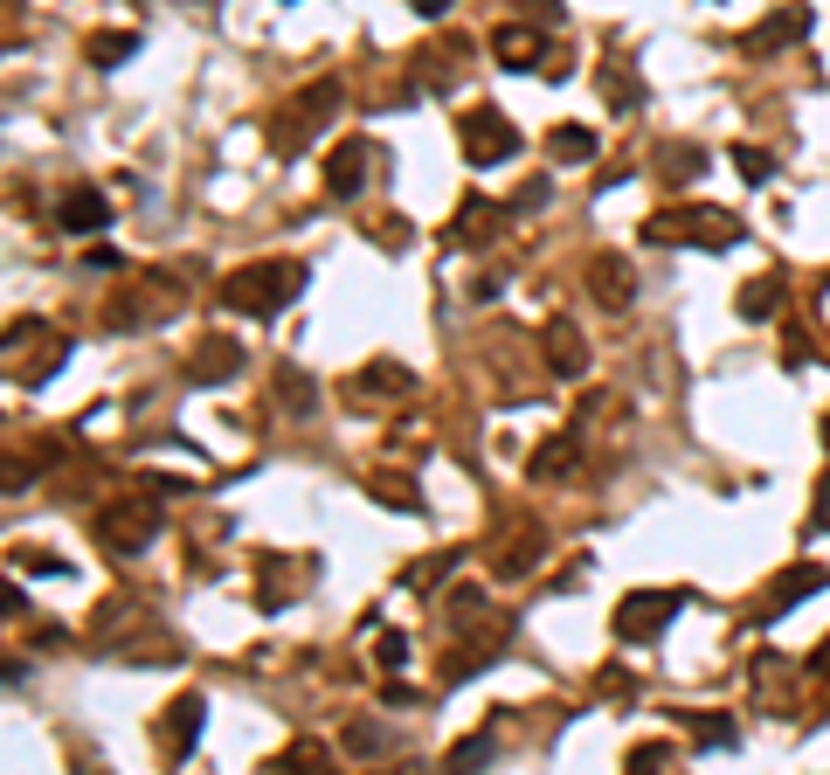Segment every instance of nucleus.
Here are the masks:
<instances>
[{"instance_id": "nucleus-35", "label": "nucleus", "mask_w": 830, "mask_h": 775, "mask_svg": "<svg viewBox=\"0 0 830 775\" xmlns=\"http://www.w3.org/2000/svg\"><path fill=\"white\" fill-rule=\"evenodd\" d=\"M381 748H394L381 727H347V754H381Z\"/></svg>"}, {"instance_id": "nucleus-8", "label": "nucleus", "mask_w": 830, "mask_h": 775, "mask_svg": "<svg viewBox=\"0 0 830 775\" xmlns=\"http://www.w3.org/2000/svg\"><path fill=\"white\" fill-rule=\"evenodd\" d=\"M367 166H374V153H367L361 139H347V146L326 160V195H332V201H353V195L367 187Z\"/></svg>"}, {"instance_id": "nucleus-29", "label": "nucleus", "mask_w": 830, "mask_h": 775, "mask_svg": "<svg viewBox=\"0 0 830 775\" xmlns=\"http://www.w3.org/2000/svg\"><path fill=\"white\" fill-rule=\"evenodd\" d=\"M671 768H678V762H671L665 741H644V748L630 754V775H671Z\"/></svg>"}, {"instance_id": "nucleus-13", "label": "nucleus", "mask_w": 830, "mask_h": 775, "mask_svg": "<svg viewBox=\"0 0 830 775\" xmlns=\"http://www.w3.org/2000/svg\"><path fill=\"white\" fill-rule=\"evenodd\" d=\"M823 582H830L823 568H782V575H776V589H768V602H762V616H754V623H776V616L789 610V602H796V596H817Z\"/></svg>"}, {"instance_id": "nucleus-2", "label": "nucleus", "mask_w": 830, "mask_h": 775, "mask_svg": "<svg viewBox=\"0 0 830 775\" xmlns=\"http://www.w3.org/2000/svg\"><path fill=\"white\" fill-rule=\"evenodd\" d=\"M651 242H700V250H733L741 242V222L727 208H657L644 222Z\"/></svg>"}, {"instance_id": "nucleus-17", "label": "nucleus", "mask_w": 830, "mask_h": 775, "mask_svg": "<svg viewBox=\"0 0 830 775\" xmlns=\"http://www.w3.org/2000/svg\"><path fill=\"white\" fill-rule=\"evenodd\" d=\"M492 49L505 55V70H533V63H540V49H546V42H540V35H533V28H526V22H505V28L492 35Z\"/></svg>"}, {"instance_id": "nucleus-15", "label": "nucleus", "mask_w": 830, "mask_h": 775, "mask_svg": "<svg viewBox=\"0 0 830 775\" xmlns=\"http://www.w3.org/2000/svg\"><path fill=\"white\" fill-rule=\"evenodd\" d=\"M201 713H208V699H201V692H180L174 707H166V754H174V762L187 754V741L201 734Z\"/></svg>"}, {"instance_id": "nucleus-11", "label": "nucleus", "mask_w": 830, "mask_h": 775, "mask_svg": "<svg viewBox=\"0 0 830 775\" xmlns=\"http://www.w3.org/2000/svg\"><path fill=\"white\" fill-rule=\"evenodd\" d=\"M187 374H194V388L229 382V374H242V347H236V339H201L194 361H187Z\"/></svg>"}, {"instance_id": "nucleus-32", "label": "nucleus", "mask_w": 830, "mask_h": 775, "mask_svg": "<svg viewBox=\"0 0 830 775\" xmlns=\"http://www.w3.org/2000/svg\"><path fill=\"white\" fill-rule=\"evenodd\" d=\"M450 561H457V554H429L423 568H402V582H408V589H429V582H443V575H450Z\"/></svg>"}, {"instance_id": "nucleus-31", "label": "nucleus", "mask_w": 830, "mask_h": 775, "mask_svg": "<svg viewBox=\"0 0 830 775\" xmlns=\"http://www.w3.org/2000/svg\"><path fill=\"white\" fill-rule=\"evenodd\" d=\"M478 610H485V589H478V582H457V589H450V616L470 623Z\"/></svg>"}, {"instance_id": "nucleus-22", "label": "nucleus", "mask_w": 830, "mask_h": 775, "mask_svg": "<svg viewBox=\"0 0 830 775\" xmlns=\"http://www.w3.org/2000/svg\"><path fill=\"white\" fill-rule=\"evenodd\" d=\"M776 312H782V285H776V277L741 285V318H776Z\"/></svg>"}, {"instance_id": "nucleus-26", "label": "nucleus", "mask_w": 830, "mask_h": 775, "mask_svg": "<svg viewBox=\"0 0 830 775\" xmlns=\"http://www.w3.org/2000/svg\"><path fill=\"white\" fill-rule=\"evenodd\" d=\"M277 388H285V409H291V415H312V409H318V388H312V374L285 367V374H277Z\"/></svg>"}, {"instance_id": "nucleus-37", "label": "nucleus", "mask_w": 830, "mask_h": 775, "mask_svg": "<svg viewBox=\"0 0 830 775\" xmlns=\"http://www.w3.org/2000/svg\"><path fill=\"white\" fill-rule=\"evenodd\" d=\"M809 672H823V678H830V637L817 645V658H809Z\"/></svg>"}, {"instance_id": "nucleus-16", "label": "nucleus", "mask_w": 830, "mask_h": 775, "mask_svg": "<svg viewBox=\"0 0 830 775\" xmlns=\"http://www.w3.org/2000/svg\"><path fill=\"white\" fill-rule=\"evenodd\" d=\"M589 277H595V298H602L609 312H622V305H630V263H622L616 250H602Z\"/></svg>"}, {"instance_id": "nucleus-14", "label": "nucleus", "mask_w": 830, "mask_h": 775, "mask_svg": "<svg viewBox=\"0 0 830 775\" xmlns=\"http://www.w3.org/2000/svg\"><path fill=\"white\" fill-rule=\"evenodd\" d=\"M575 458H581V437H546L533 458H526V478L554 485V478H568V471H575Z\"/></svg>"}, {"instance_id": "nucleus-10", "label": "nucleus", "mask_w": 830, "mask_h": 775, "mask_svg": "<svg viewBox=\"0 0 830 775\" xmlns=\"http://www.w3.org/2000/svg\"><path fill=\"white\" fill-rule=\"evenodd\" d=\"M55 222H63L70 236H98L104 222H111V201L98 195V187H70L63 208H55Z\"/></svg>"}, {"instance_id": "nucleus-1", "label": "nucleus", "mask_w": 830, "mask_h": 775, "mask_svg": "<svg viewBox=\"0 0 830 775\" xmlns=\"http://www.w3.org/2000/svg\"><path fill=\"white\" fill-rule=\"evenodd\" d=\"M312 285V271L298 257H271V263H242V271L222 277V305L250 312V318H277L298 291Z\"/></svg>"}, {"instance_id": "nucleus-24", "label": "nucleus", "mask_w": 830, "mask_h": 775, "mask_svg": "<svg viewBox=\"0 0 830 775\" xmlns=\"http://www.w3.org/2000/svg\"><path fill=\"white\" fill-rule=\"evenodd\" d=\"M533 554H540V526H526V534H513V540H505L499 575H526V568H533Z\"/></svg>"}, {"instance_id": "nucleus-27", "label": "nucleus", "mask_w": 830, "mask_h": 775, "mask_svg": "<svg viewBox=\"0 0 830 775\" xmlns=\"http://www.w3.org/2000/svg\"><path fill=\"white\" fill-rule=\"evenodd\" d=\"M733 166H741L747 187H768V180H776V160H768L762 146H733Z\"/></svg>"}, {"instance_id": "nucleus-5", "label": "nucleus", "mask_w": 830, "mask_h": 775, "mask_svg": "<svg viewBox=\"0 0 830 775\" xmlns=\"http://www.w3.org/2000/svg\"><path fill=\"white\" fill-rule=\"evenodd\" d=\"M332 104H339V84H332V77H318V84L305 90V98H298V104L285 111V125L271 132V146H277V153H298V146H312L318 132H326V111H332Z\"/></svg>"}, {"instance_id": "nucleus-28", "label": "nucleus", "mask_w": 830, "mask_h": 775, "mask_svg": "<svg viewBox=\"0 0 830 775\" xmlns=\"http://www.w3.org/2000/svg\"><path fill=\"white\" fill-rule=\"evenodd\" d=\"M277 768H291V775H326V748H318V741H291Z\"/></svg>"}, {"instance_id": "nucleus-19", "label": "nucleus", "mask_w": 830, "mask_h": 775, "mask_svg": "<svg viewBox=\"0 0 830 775\" xmlns=\"http://www.w3.org/2000/svg\"><path fill=\"white\" fill-rule=\"evenodd\" d=\"M492 236H499V208H492V201H464L450 242H492Z\"/></svg>"}, {"instance_id": "nucleus-25", "label": "nucleus", "mask_w": 830, "mask_h": 775, "mask_svg": "<svg viewBox=\"0 0 830 775\" xmlns=\"http://www.w3.org/2000/svg\"><path fill=\"white\" fill-rule=\"evenodd\" d=\"M125 55H139V35H90V63L98 70H118Z\"/></svg>"}, {"instance_id": "nucleus-6", "label": "nucleus", "mask_w": 830, "mask_h": 775, "mask_svg": "<svg viewBox=\"0 0 830 775\" xmlns=\"http://www.w3.org/2000/svg\"><path fill=\"white\" fill-rule=\"evenodd\" d=\"M153 534H160V505H146V499H118V505L98 513V540L111 554H139Z\"/></svg>"}, {"instance_id": "nucleus-7", "label": "nucleus", "mask_w": 830, "mask_h": 775, "mask_svg": "<svg viewBox=\"0 0 830 775\" xmlns=\"http://www.w3.org/2000/svg\"><path fill=\"white\" fill-rule=\"evenodd\" d=\"M347 395H353V402H361V395H367V402H402V395H415V374L402 361H367L347 382Z\"/></svg>"}, {"instance_id": "nucleus-34", "label": "nucleus", "mask_w": 830, "mask_h": 775, "mask_svg": "<svg viewBox=\"0 0 830 775\" xmlns=\"http://www.w3.org/2000/svg\"><path fill=\"white\" fill-rule=\"evenodd\" d=\"M692 727H700V741H706V748H733V721H720V713H700Z\"/></svg>"}, {"instance_id": "nucleus-39", "label": "nucleus", "mask_w": 830, "mask_h": 775, "mask_svg": "<svg viewBox=\"0 0 830 775\" xmlns=\"http://www.w3.org/2000/svg\"><path fill=\"white\" fill-rule=\"evenodd\" d=\"M402 775H423V768H402Z\"/></svg>"}, {"instance_id": "nucleus-18", "label": "nucleus", "mask_w": 830, "mask_h": 775, "mask_svg": "<svg viewBox=\"0 0 830 775\" xmlns=\"http://www.w3.org/2000/svg\"><path fill=\"white\" fill-rule=\"evenodd\" d=\"M367 491L388 505V513H415L423 505V491H415V478H394V471H367Z\"/></svg>"}, {"instance_id": "nucleus-38", "label": "nucleus", "mask_w": 830, "mask_h": 775, "mask_svg": "<svg viewBox=\"0 0 830 775\" xmlns=\"http://www.w3.org/2000/svg\"><path fill=\"white\" fill-rule=\"evenodd\" d=\"M823 443H830V415H823Z\"/></svg>"}, {"instance_id": "nucleus-33", "label": "nucleus", "mask_w": 830, "mask_h": 775, "mask_svg": "<svg viewBox=\"0 0 830 775\" xmlns=\"http://www.w3.org/2000/svg\"><path fill=\"white\" fill-rule=\"evenodd\" d=\"M374 658H381L388 672H394V665H408V637H402V630H381V637H374Z\"/></svg>"}, {"instance_id": "nucleus-20", "label": "nucleus", "mask_w": 830, "mask_h": 775, "mask_svg": "<svg viewBox=\"0 0 830 775\" xmlns=\"http://www.w3.org/2000/svg\"><path fill=\"white\" fill-rule=\"evenodd\" d=\"M546 153H554V160H595V132L589 125H554V132H546Z\"/></svg>"}, {"instance_id": "nucleus-9", "label": "nucleus", "mask_w": 830, "mask_h": 775, "mask_svg": "<svg viewBox=\"0 0 830 775\" xmlns=\"http://www.w3.org/2000/svg\"><path fill=\"white\" fill-rule=\"evenodd\" d=\"M809 35V8H776L762 28H747V55H776L789 42H803Z\"/></svg>"}, {"instance_id": "nucleus-36", "label": "nucleus", "mask_w": 830, "mask_h": 775, "mask_svg": "<svg viewBox=\"0 0 830 775\" xmlns=\"http://www.w3.org/2000/svg\"><path fill=\"white\" fill-rule=\"evenodd\" d=\"M14 561H22V568H35V575H63V561H55V554H14Z\"/></svg>"}, {"instance_id": "nucleus-23", "label": "nucleus", "mask_w": 830, "mask_h": 775, "mask_svg": "<svg viewBox=\"0 0 830 775\" xmlns=\"http://www.w3.org/2000/svg\"><path fill=\"white\" fill-rule=\"evenodd\" d=\"M602 90H609V104H616V111H637V104H644V84H637L622 63H602Z\"/></svg>"}, {"instance_id": "nucleus-30", "label": "nucleus", "mask_w": 830, "mask_h": 775, "mask_svg": "<svg viewBox=\"0 0 830 775\" xmlns=\"http://www.w3.org/2000/svg\"><path fill=\"white\" fill-rule=\"evenodd\" d=\"M657 166H671L665 180H686V174H700V166H706V153H700V146H665V153H657Z\"/></svg>"}, {"instance_id": "nucleus-12", "label": "nucleus", "mask_w": 830, "mask_h": 775, "mask_svg": "<svg viewBox=\"0 0 830 775\" xmlns=\"http://www.w3.org/2000/svg\"><path fill=\"white\" fill-rule=\"evenodd\" d=\"M546 367H554L561 382H581V367H589V347H581V333L568 326V318L546 326Z\"/></svg>"}, {"instance_id": "nucleus-21", "label": "nucleus", "mask_w": 830, "mask_h": 775, "mask_svg": "<svg viewBox=\"0 0 830 775\" xmlns=\"http://www.w3.org/2000/svg\"><path fill=\"white\" fill-rule=\"evenodd\" d=\"M492 754H499V741H492V734H470V741H457V748H450L443 775H478L485 762H492Z\"/></svg>"}, {"instance_id": "nucleus-4", "label": "nucleus", "mask_w": 830, "mask_h": 775, "mask_svg": "<svg viewBox=\"0 0 830 775\" xmlns=\"http://www.w3.org/2000/svg\"><path fill=\"white\" fill-rule=\"evenodd\" d=\"M457 146H464V160H470V166H499V160H513V153H519V125L505 118V111L478 104V111H470V118L457 125Z\"/></svg>"}, {"instance_id": "nucleus-3", "label": "nucleus", "mask_w": 830, "mask_h": 775, "mask_svg": "<svg viewBox=\"0 0 830 775\" xmlns=\"http://www.w3.org/2000/svg\"><path fill=\"white\" fill-rule=\"evenodd\" d=\"M686 602H692V589H637V596H622L616 637H622V645H657V637H665V623L686 610Z\"/></svg>"}]
</instances>
